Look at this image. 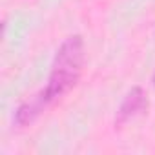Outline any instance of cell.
I'll return each instance as SVG.
<instances>
[{"label": "cell", "instance_id": "cell-1", "mask_svg": "<svg viewBox=\"0 0 155 155\" xmlns=\"http://www.w3.org/2000/svg\"><path fill=\"white\" fill-rule=\"evenodd\" d=\"M82 66H84V40L81 35H71L58 46L55 53L48 84L44 86V90L33 95L31 99L24 101L17 108L13 119L15 124L18 128H24L35 122V119L42 111H46L66 93H69L81 79Z\"/></svg>", "mask_w": 155, "mask_h": 155}, {"label": "cell", "instance_id": "cell-2", "mask_svg": "<svg viewBox=\"0 0 155 155\" xmlns=\"http://www.w3.org/2000/svg\"><path fill=\"white\" fill-rule=\"evenodd\" d=\"M146 110H148V95H146V91L140 86L131 88L124 95V99H122V102H120V106L117 110L115 126H122L124 122H128L130 119L144 113Z\"/></svg>", "mask_w": 155, "mask_h": 155}, {"label": "cell", "instance_id": "cell-3", "mask_svg": "<svg viewBox=\"0 0 155 155\" xmlns=\"http://www.w3.org/2000/svg\"><path fill=\"white\" fill-rule=\"evenodd\" d=\"M153 84H155V77H153Z\"/></svg>", "mask_w": 155, "mask_h": 155}]
</instances>
